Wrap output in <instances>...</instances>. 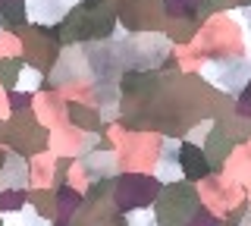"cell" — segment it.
Wrapping results in <instances>:
<instances>
[{
    "label": "cell",
    "mask_w": 251,
    "mask_h": 226,
    "mask_svg": "<svg viewBox=\"0 0 251 226\" xmlns=\"http://www.w3.org/2000/svg\"><path fill=\"white\" fill-rule=\"evenodd\" d=\"M182 167H185L192 176H201L204 170H207V167L201 163V154L195 151V148H182Z\"/></svg>",
    "instance_id": "cell-1"
}]
</instances>
